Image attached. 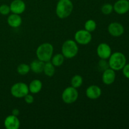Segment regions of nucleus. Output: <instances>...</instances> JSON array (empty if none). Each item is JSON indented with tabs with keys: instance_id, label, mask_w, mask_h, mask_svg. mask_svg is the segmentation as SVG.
I'll return each instance as SVG.
<instances>
[{
	"instance_id": "obj_14",
	"label": "nucleus",
	"mask_w": 129,
	"mask_h": 129,
	"mask_svg": "<svg viewBox=\"0 0 129 129\" xmlns=\"http://www.w3.org/2000/svg\"><path fill=\"white\" fill-rule=\"evenodd\" d=\"M86 94L89 99L96 100L102 95V89L98 86H89L86 90Z\"/></svg>"
},
{
	"instance_id": "obj_17",
	"label": "nucleus",
	"mask_w": 129,
	"mask_h": 129,
	"mask_svg": "<svg viewBox=\"0 0 129 129\" xmlns=\"http://www.w3.org/2000/svg\"><path fill=\"white\" fill-rule=\"evenodd\" d=\"M28 88L29 92L33 94H37L41 91L42 88V83L39 79H34L30 83Z\"/></svg>"
},
{
	"instance_id": "obj_24",
	"label": "nucleus",
	"mask_w": 129,
	"mask_h": 129,
	"mask_svg": "<svg viewBox=\"0 0 129 129\" xmlns=\"http://www.w3.org/2000/svg\"><path fill=\"white\" fill-rule=\"evenodd\" d=\"M98 68L100 69L101 71H104L107 69L109 68V64L108 62L106 60V59H102L98 62Z\"/></svg>"
},
{
	"instance_id": "obj_26",
	"label": "nucleus",
	"mask_w": 129,
	"mask_h": 129,
	"mask_svg": "<svg viewBox=\"0 0 129 129\" xmlns=\"http://www.w3.org/2000/svg\"><path fill=\"white\" fill-rule=\"evenodd\" d=\"M24 100H25V102H26L27 104H31V103H34V98L31 94H30L29 93H28L26 95H25L24 96Z\"/></svg>"
},
{
	"instance_id": "obj_21",
	"label": "nucleus",
	"mask_w": 129,
	"mask_h": 129,
	"mask_svg": "<svg viewBox=\"0 0 129 129\" xmlns=\"http://www.w3.org/2000/svg\"><path fill=\"white\" fill-rule=\"evenodd\" d=\"M96 28V23L94 20L89 19L87 20L84 23V29L89 32L94 31Z\"/></svg>"
},
{
	"instance_id": "obj_29",
	"label": "nucleus",
	"mask_w": 129,
	"mask_h": 129,
	"mask_svg": "<svg viewBox=\"0 0 129 129\" xmlns=\"http://www.w3.org/2000/svg\"><path fill=\"white\" fill-rule=\"evenodd\" d=\"M128 3H129V0H128Z\"/></svg>"
},
{
	"instance_id": "obj_8",
	"label": "nucleus",
	"mask_w": 129,
	"mask_h": 129,
	"mask_svg": "<svg viewBox=\"0 0 129 129\" xmlns=\"http://www.w3.org/2000/svg\"><path fill=\"white\" fill-rule=\"evenodd\" d=\"M97 55L102 59H108L110 57L112 49L108 44L106 43H101L98 45L96 50Z\"/></svg>"
},
{
	"instance_id": "obj_13",
	"label": "nucleus",
	"mask_w": 129,
	"mask_h": 129,
	"mask_svg": "<svg viewBox=\"0 0 129 129\" xmlns=\"http://www.w3.org/2000/svg\"><path fill=\"white\" fill-rule=\"evenodd\" d=\"M4 125L7 129H18L20 126V122L16 116L11 115L5 118Z\"/></svg>"
},
{
	"instance_id": "obj_27",
	"label": "nucleus",
	"mask_w": 129,
	"mask_h": 129,
	"mask_svg": "<svg viewBox=\"0 0 129 129\" xmlns=\"http://www.w3.org/2000/svg\"><path fill=\"white\" fill-rule=\"evenodd\" d=\"M122 70L124 76L127 79H129V64H126Z\"/></svg>"
},
{
	"instance_id": "obj_4",
	"label": "nucleus",
	"mask_w": 129,
	"mask_h": 129,
	"mask_svg": "<svg viewBox=\"0 0 129 129\" xmlns=\"http://www.w3.org/2000/svg\"><path fill=\"white\" fill-rule=\"evenodd\" d=\"M78 44L74 40H68L63 43L62 45V54L67 59H72L78 54Z\"/></svg>"
},
{
	"instance_id": "obj_23",
	"label": "nucleus",
	"mask_w": 129,
	"mask_h": 129,
	"mask_svg": "<svg viewBox=\"0 0 129 129\" xmlns=\"http://www.w3.org/2000/svg\"><path fill=\"white\" fill-rule=\"evenodd\" d=\"M113 11V6L111 4L107 3L105 4L102 7V12L104 15H110Z\"/></svg>"
},
{
	"instance_id": "obj_22",
	"label": "nucleus",
	"mask_w": 129,
	"mask_h": 129,
	"mask_svg": "<svg viewBox=\"0 0 129 129\" xmlns=\"http://www.w3.org/2000/svg\"><path fill=\"white\" fill-rule=\"evenodd\" d=\"M30 66L28 65V64H24V63L20 64L17 68L18 73L19 74H20V75L22 76L27 74L28 73L30 72Z\"/></svg>"
},
{
	"instance_id": "obj_11",
	"label": "nucleus",
	"mask_w": 129,
	"mask_h": 129,
	"mask_svg": "<svg viewBox=\"0 0 129 129\" xmlns=\"http://www.w3.org/2000/svg\"><path fill=\"white\" fill-rule=\"evenodd\" d=\"M10 10L13 13L20 14L23 13L26 9V5L22 0H14L10 5Z\"/></svg>"
},
{
	"instance_id": "obj_19",
	"label": "nucleus",
	"mask_w": 129,
	"mask_h": 129,
	"mask_svg": "<svg viewBox=\"0 0 129 129\" xmlns=\"http://www.w3.org/2000/svg\"><path fill=\"white\" fill-rule=\"evenodd\" d=\"M64 57L62 54H57L52 56L51 59V62L55 67H59L63 64L64 62Z\"/></svg>"
},
{
	"instance_id": "obj_12",
	"label": "nucleus",
	"mask_w": 129,
	"mask_h": 129,
	"mask_svg": "<svg viewBox=\"0 0 129 129\" xmlns=\"http://www.w3.org/2000/svg\"><path fill=\"white\" fill-rule=\"evenodd\" d=\"M103 72V74H102L103 83L106 85H110L113 84L115 81L116 78L115 71L109 68Z\"/></svg>"
},
{
	"instance_id": "obj_5",
	"label": "nucleus",
	"mask_w": 129,
	"mask_h": 129,
	"mask_svg": "<svg viewBox=\"0 0 129 129\" xmlns=\"http://www.w3.org/2000/svg\"><path fill=\"white\" fill-rule=\"evenodd\" d=\"M28 93H29L28 86L25 83H16L11 88V94L15 98H24Z\"/></svg>"
},
{
	"instance_id": "obj_15",
	"label": "nucleus",
	"mask_w": 129,
	"mask_h": 129,
	"mask_svg": "<svg viewBox=\"0 0 129 129\" xmlns=\"http://www.w3.org/2000/svg\"><path fill=\"white\" fill-rule=\"evenodd\" d=\"M8 24L12 28H18L22 23V19L18 14L13 13L8 16L7 19Z\"/></svg>"
},
{
	"instance_id": "obj_20",
	"label": "nucleus",
	"mask_w": 129,
	"mask_h": 129,
	"mask_svg": "<svg viewBox=\"0 0 129 129\" xmlns=\"http://www.w3.org/2000/svg\"><path fill=\"white\" fill-rule=\"evenodd\" d=\"M71 86L75 88H78L83 84V79L81 76L75 75L71 79Z\"/></svg>"
},
{
	"instance_id": "obj_25",
	"label": "nucleus",
	"mask_w": 129,
	"mask_h": 129,
	"mask_svg": "<svg viewBox=\"0 0 129 129\" xmlns=\"http://www.w3.org/2000/svg\"><path fill=\"white\" fill-rule=\"evenodd\" d=\"M11 12L10 6L7 5H2L0 6V13L3 15H7Z\"/></svg>"
},
{
	"instance_id": "obj_2",
	"label": "nucleus",
	"mask_w": 129,
	"mask_h": 129,
	"mask_svg": "<svg viewBox=\"0 0 129 129\" xmlns=\"http://www.w3.org/2000/svg\"><path fill=\"white\" fill-rule=\"evenodd\" d=\"M54 47L50 43H43L37 47L36 55L37 59L46 62L51 60L53 56Z\"/></svg>"
},
{
	"instance_id": "obj_10",
	"label": "nucleus",
	"mask_w": 129,
	"mask_h": 129,
	"mask_svg": "<svg viewBox=\"0 0 129 129\" xmlns=\"http://www.w3.org/2000/svg\"><path fill=\"white\" fill-rule=\"evenodd\" d=\"M113 6V10L118 15H124L129 11L128 0H118Z\"/></svg>"
},
{
	"instance_id": "obj_9",
	"label": "nucleus",
	"mask_w": 129,
	"mask_h": 129,
	"mask_svg": "<svg viewBox=\"0 0 129 129\" xmlns=\"http://www.w3.org/2000/svg\"><path fill=\"white\" fill-rule=\"evenodd\" d=\"M108 33L112 36L118 37L124 33V27L121 23L118 22H112L108 26Z\"/></svg>"
},
{
	"instance_id": "obj_28",
	"label": "nucleus",
	"mask_w": 129,
	"mask_h": 129,
	"mask_svg": "<svg viewBox=\"0 0 129 129\" xmlns=\"http://www.w3.org/2000/svg\"><path fill=\"white\" fill-rule=\"evenodd\" d=\"M19 114H20V111L17 108H15V109H13L12 110V115H13L18 117L19 115Z\"/></svg>"
},
{
	"instance_id": "obj_6",
	"label": "nucleus",
	"mask_w": 129,
	"mask_h": 129,
	"mask_svg": "<svg viewBox=\"0 0 129 129\" xmlns=\"http://www.w3.org/2000/svg\"><path fill=\"white\" fill-rule=\"evenodd\" d=\"M78 91L76 88L71 86L66 88L62 94V100L66 104H72L78 100Z\"/></svg>"
},
{
	"instance_id": "obj_16",
	"label": "nucleus",
	"mask_w": 129,
	"mask_h": 129,
	"mask_svg": "<svg viewBox=\"0 0 129 129\" xmlns=\"http://www.w3.org/2000/svg\"><path fill=\"white\" fill-rule=\"evenodd\" d=\"M44 65H45L44 62L42 61L39 59L34 60L31 62L30 65V70L34 72V73L40 74V73H42L43 71H44Z\"/></svg>"
},
{
	"instance_id": "obj_3",
	"label": "nucleus",
	"mask_w": 129,
	"mask_h": 129,
	"mask_svg": "<svg viewBox=\"0 0 129 129\" xmlns=\"http://www.w3.org/2000/svg\"><path fill=\"white\" fill-rule=\"evenodd\" d=\"M109 64L110 68L114 71H120L122 70L127 64V59L126 57L123 53L120 52H116L111 54L109 57Z\"/></svg>"
},
{
	"instance_id": "obj_1",
	"label": "nucleus",
	"mask_w": 129,
	"mask_h": 129,
	"mask_svg": "<svg viewBox=\"0 0 129 129\" xmlns=\"http://www.w3.org/2000/svg\"><path fill=\"white\" fill-rule=\"evenodd\" d=\"M73 8L74 6L71 0H59L55 8L57 16L60 19L66 18L71 14Z\"/></svg>"
},
{
	"instance_id": "obj_7",
	"label": "nucleus",
	"mask_w": 129,
	"mask_h": 129,
	"mask_svg": "<svg viewBox=\"0 0 129 129\" xmlns=\"http://www.w3.org/2000/svg\"><path fill=\"white\" fill-rule=\"evenodd\" d=\"M74 40L77 44L79 45H88L92 40L91 32L84 30H79L74 34Z\"/></svg>"
},
{
	"instance_id": "obj_18",
	"label": "nucleus",
	"mask_w": 129,
	"mask_h": 129,
	"mask_svg": "<svg viewBox=\"0 0 129 129\" xmlns=\"http://www.w3.org/2000/svg\"><path fill=\"white\" fill-rule=\"evenodd\" d=\"M43 72L46 76L49 77H52L55 74V66L52 64L51 62H45L44 68Z\"/></svg>"
}]
</instances>
